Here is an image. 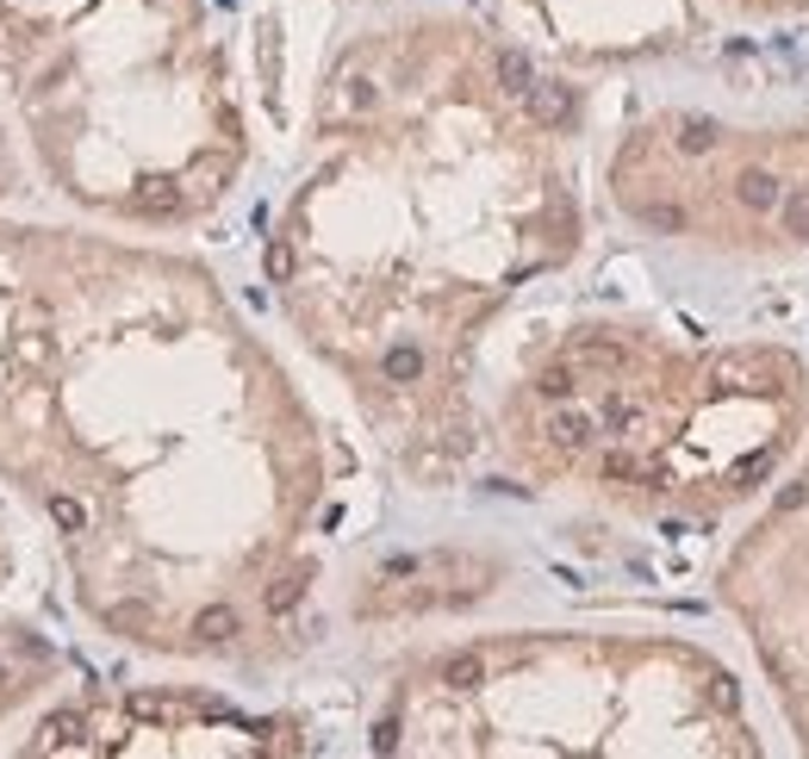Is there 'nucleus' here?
Returning a JSON list of instances; mask_svg holds the SVG:
<instances>
[{
  "label": "nucleus",
  "mask_w": 809,
  "mask_h": 759,
  "mask_svg": "<svg viewBox=\"0 0 809 759\" xmlns=\"http://www.w3.org/2000/svg\"><path fill=\"white\" fill-rule=\"evenodd\" d=\"M0 492L119 648L219 672L312 648L331 436L200 255L26 219Z\"/></svg>",
  "instance_id": "nucleus-1"
},
{
  "label": "nucleus",
  "mask_w": 809,
  "mask_h": 759,
  "mask_svg": "<svg viewBox=\"0 0 809 759\" xmlns=\"http://www.w3.org/2000/svg\"><path fill=\"white\" fill-rule=\"evenodd\" d=\"M579 81L479 13H398L331 50L262 274L412 486L486 448L479 348L586 255Z\"/></svg>",
  "instance_id": "nucleus-2"
},
{
  "label": "nucleus",
  "mask_w": 809,
  "mask_h": 759,
  "mask_svg": "<svg viewBox=\"0 0 809 759\" xmlns=\"http://www.w3.org/2000/svg\"><path fill=\"white\" fill-rule=\"evenodd\" d=\"M809 367L785 343H691L641 317H573L510 367L486 448L517 486L641 523H716L785 467Z\"/></svg>",
  "instance_id": "nucleus-3"
},
{
  "label": "nucleus",
  "mask_w": 809,
  "mask_h": 759,
  "mask_svg": "<svg viewBox=\"0 0 809 759\" xmlns=\"http://www.w3.org/2000/svg\"><path fill=\"white\" fill-rule=\"evenodd\" d=\"M0 100L32 174L88 224L193 231L250 169L212 0H0Z\"/></svg>",
  "instance_id": "nucleus-4"
},
{
  "label": "nucleus",
  "mask_w": 809,
  "mask_h": 759,
  "mask_svg": "<svg viewBox=\"0 0 809 759\" xmlns=\"http://www.w3.org/2000/svg\"><path fill=\"white\" fill-rule=\"evenodd\" d=\"M374 753H760L741 685L679 635L498 629L424 648L367 716Z\"/></svg>",
  "instance_id": "nucleus-5"
},
{
  "label": "nucleus",
  "mask_w": 809,
  "mask_h": 759,
  "mask_svg": "<svg viewBox=\"0 0 809 759\" xmlns=\"http://www.w3.org/2000/svg\"><path fill=\"white\" fill-rule=\"evenodd\" d=\"M604 188L654 237L722 255L809 250V119L648 107L623 125Z\"/></svg>",
  "instance_id": "nucleus-6"
},
{
  "label": "nucleus",
  "mask_w": 809,
  "mask_h": 759,
  "mask_svg": "<svg viewBox=\"0 0 809 759\" xmlns=\"http://www.w3.org/2000/svg\"><path fill=\"white\" fill-rule=\"evenodd\" d=\"M293 716L250 710L212 685H69L13 735L32 759H119V753H305Z\"/></svg>",
  "instance_id": "nucleus-7"
},
{
  "label": "nucleus",
  "mask_w": 809,
  "mask_h": 759,
  "mask_svg": "<svg viewBox=\"0 0 809 759\" xmlns=\"http://www.w3.org/2000/svg\"><path fill=\"white\" fill-rule=\"evenodd\" d=\"M474 13L560 75L673 63L704 38V0H474Z\"/></svg>",
  "instance_id": "nucleus-8"
},
{
  "label": "nucleus",
  "mask_w": 809,
  "mask_h": 759,
  "mask_svg": "<svg viewBox=\"0 0 809 759\" xmlns=\"http://www.w3.org/2000/svg\"><path fill=\"white\" fill-rule=\"evenodd\" d=\"M809 579V467H803V479H797L785 498H778V510H772V523H760L754 536L735 548V560L722 567V598H741V591H760V586H772V579ZM791 610V635H797V648H791V660L778 666V691H791V697H803L809 691V586H797L791 598L778 604V617ZM772 629V623H766ZM766 629H754V641H760ZM791 635H778L772 648H766V666L785 654V641Z\"/></svg>",
  "instance_id": "nucleus-9"
},
{
  "label": "nucleus",
  "mask_w": 809,
  "mask_h": 759,
  "mask_svg": "<svg viewBox=\"0 0 809 759\" xmlns=\"http://www.w3.org/2000/svg\"><path fill=\"white\" fill-rule=\"evenodd\" d=\"M69 685H75V660L57 635H44L38 623L0 617V747H13L19 728Z\"/></svg>",
  "instance_id": "nucleus-10"
},
{
  "label": "nucleus",
  "mask_w": 809,
  "mask_h": 759,
  "mask_svg": "<svg viewBox=\"0 0 809 759\" xmlns=\"http://www.w3.org/2000/svg\"><path fill=\"white\" fill-rule=\"evenodd\" d=\"M26 174H32V156L19 143L13 112L0 107V362H7V336H13L19 312V231H26V219H13V206L26 193Z\"/></svg>",
  "instance_id": "nucleus-11"
},
{
  "label": "nucleus",
  "mask_w": 809,
  "mask_h": 759,
  "mask_svg": "<svg viewBox=\"0 0 809 759\" xmlns=\"http://www.w3.org/2000/svg\"><path fill=\"white\" fill-rule=\"evenodd\" d=\"M747 19H809V0H722Z\"/></svg>",
  "instance_id": "nucleus-12"
},
{
  "label": "nucleus",
  "mask_w": 809,
  "mask_h": 759,
  "mask_svg": "<svg viewBox=\"0 0 809 759\" xmlns=\"http://www.w3.org/2000/svg\"><path fill=\"white\" fill-rule=\"evenodd\" d=\"M13 567H19V554H13V542H7V529H0V586L13 579Z\"/></svg>",
  "instance_id": "nucleus-13"
},
{
  "label": "nucleus",
  "mask_w": 809,
  "mask_h": 759,
  "mask_svg": "<svg viewBox=\"0 0 809 759\" xmlns=\"http://www.w3.org/2000/svg\"><path fill=\"white\" fill-rule=\"evenodd\" d=\"M343 7H374V0H343Z\"/></svg>",
  "instance_id": "nucleus-14"
}]
</instances>
